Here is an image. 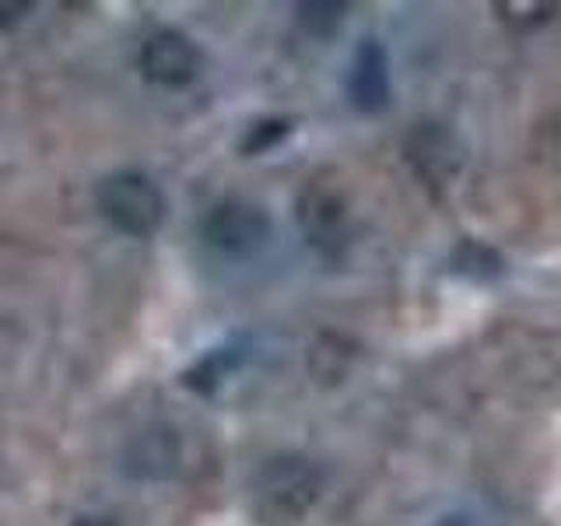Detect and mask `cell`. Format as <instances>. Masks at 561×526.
Returning a JSON list of instances; mask_svg holds the SVG:
<instances>
[{
	"instance_id": "5b68a950",
	"label": "cell",
	"mask_w": 561,
	"mask_h": 526,
	"mask_svg": "<svg viewBox=\"0 0 561 526\" xmlns=\"http://www.w3.org/2000/svg\"><path fill=\"white\" fill-rule=\"evenodd\" d=\"M347 99L358 113H382L390 105V64L376 39H365L347 70Z\"/></svg>"
},
{
	"instance_id": "6da1fadb",
	"label": "cell",
	"mask_w": 561,
	"mask_h": 526,
	"mask_svg": "<svg viewBox=\"0 0 561 526\" xmlns=\"http://www.w3.org/2000/svg\"><path fill=\"white\" fill-rule=\"evenodd\" d=\"M95 204L102 210V218L130 239L154 236L169 210L165 193L158 190V183L148 172L137 169H119L113 175H105L95 190Z\"/></svg>"
},
{
	"instance_id": "8fae6325",
	"label": "cell",
	"mask_w": 561,
	"mask_h": 526,
	"mask_svg": "<svg viewBox=\"0 0 561 526\" xmlns=\"http://www.w3.org/2000/svg\"><path fill=\"white\" fill-rule=\"evenodd\" d=\"M435 526H473L467 516H446V519H438Z\"/></svg>"
},
{
	"instance_id": "277c9868",
	"label": "cell",
	"mask_w": 561,
	"mask_h": 526,
	"mask_svg": "<svg viewBox=\"0 0 561 526\" xmlns=\"http://www.w3.org/2000/svg\"><path fill=\"white\" fill-rule=\"evenodd\" d=\"M256 491L271 508H277V513L302 516L306 508L320 499V470H316L306 456L280 453L260 467Z\"/></svg>"
},
{
	"instance_id": "3957f363",
	"label": "cell",
	"mask_w": 561,
	"mask_h": 526,
	"mask_svg": "<svg viewBox=\"0 0 561 526\" xmlns=\"http://www.w3.org/2000/svg\"><path fill=\"white\" fill-rule=\"evenodd\" d=\"M137 67H140V75H145V81L175 92V88H186V84L197 81L204 57H201L197 43H193L186 32L154 28L148 39L140 43Z\"/></svg>"
},
{
	"instance_id": "30bf717a",
	"label": "cell",
	"mask_w": 561,
	"mask_h": 526,
	"mask_svg": "<svg viewBox=\"0 0 561 526\" xmlns=\"http://www.w3.org/2000/svg\"><path fill=\"white\" fill-rule=\"evenodd\" d=\"M70 526H116V523L105 519V516H81V519H75Z\"/></svg>"
},
{
	"instance_id": "ba28073f",
	"label": "cell",
	"mask_w": 561,
	"mask_h": 526,
	"mask_svg": "<svg viewBox=\"0 0 561 526\" xmlns=\"http://www.w3.org/2000/svg\"><path fill=\"white\" fill-rule=\"evenodd\" d=\"M175 456H180V438H175V432L165 425H151V428H145L140 435L130 438L127 470L134 473V478L158 481V478H169L172 473Z\"/></svg>"
},
{
	"instance_id": "7a4b0ae2",
	"label": "cell",
	"mask_w": 561,
	"mask_h": 526,
	"mask_svg": "<svg viewBox=\"0 0 561 526\" xmlns=\"http://www.w3.org/2000/svg\"><path fill=\"white\" fill-rule=\"evenodd\" d=\"M204 239L207 245H215L218 253L232 260H245L271 242V218H267V210L253 201L225 197L207 210Z\"/></svg>"
},
{
	"instance_id": "9c48e42d",
	"label": "cell",
	"mask_w": 561,
	"mask_h": 526,
	"mask_svg": "<svg viewBox=\"0 0 561 526\" xmlns=\"http://www.w3.org/2000/svg\"><path fill=\"white\" fill-rule=\"evenodd\" d=\"M344 4H298L295 14H298V25L312 35H330L333 28L341 25L344 18Z\"/></svg>"
},
{
	"instance_id": "52a82bcc",
	"label": "cell",
	"mask_w": 561,
	"mask_h": 526,
	"mask_svg": "<svg viewBox=\"0 0 561 526\" xmlns=\"http://www.w3.org/2000/svg\"><path fill=\"white\" fill-rule=\"evenodd\" d=\"M298 221H302L309 242L320 245V250H330V245L344 242L347 210H344L341 193L323 186L320 180H312L302 197H298Z\"/></svg>"
},
{
	"instance_id": "8992f818",
	"label": "cell",
	"mask_w": 561,
	"mask_h": 526,
	"mask_svg": "<svg viewBox=\"0 0 561 526\" xmlns=\"http://www.w3.org/2000/svg\"><path fill=\"white\" fill-rule=\"evenodd\" d=\"M408 162L432 183H446L463 165V145L443 123H421L408 137Z\"/></svg>"
}]
</instances>
